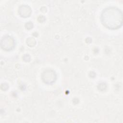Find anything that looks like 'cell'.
Here are the masks:
<instances>
[{
    "mask_svg": "<svg viewBox=\"0 0 123 123\" xmlns=\"http://www.w3.org/2000/svg\"><path fill=\"white\" fill-rule=\"evenodd\" d=\"M122 12L116 8H109L103 12L102 22L105 26L110 29H116L122 24Z\"/></svg>",
    "mask_w": 123,
    "mask_h": 123,
    "instance_id": "6da1fadb",
    "label": "cell"
}]
</instances>
